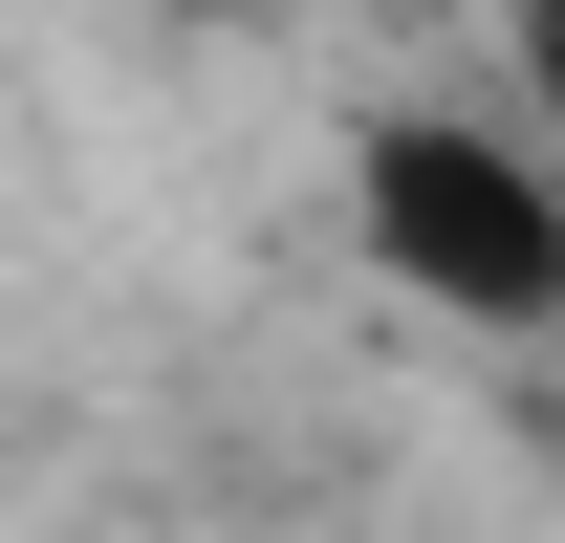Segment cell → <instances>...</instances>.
I'll use <instances>...</instances> for the list:
<instances>
[{
  "instance_id": "6da1fadb",
  "label": "cell",
  "mask_w": 565,
  "mask_h": 543,
  "mask_svg": "<svg viewBox=\"0 0 565 543\" xmlns=\"http://www.w3.org/2000/svg\"><path fill=\"white\" fill-rule=\"evenodd\" d=\"M349 262L479 348H544L565 327V152L500 131V109H370L349 131Z\"/></svg>"
},
{
  "instance_id": "7a4b0ae2",
  "label": "cell",
  "mask_w": 565,
  "mask_h": 543,
  "mask_svg": "<svg viewBox=\"0 0 565 543\" xmlns=\"http://www.w3.org/2000/svg\"><path fill=\"white\" fill-rule=\"evenodd\" d=\"M500 87H522V131L565 152V0H500Z\"/></svg>"
}]
</instances>
